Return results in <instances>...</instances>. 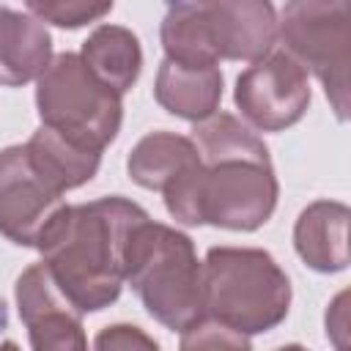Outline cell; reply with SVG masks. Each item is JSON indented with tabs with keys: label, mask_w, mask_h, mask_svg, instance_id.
<instances>
[{
	"label": "cell",
	"mask_w": 351,
	"mask_h": 351,
	"mask_svg": "<svg viewBox=\"0 0 351 351\" xmlns=\"http://www.w3.org/2000/svg\"><path fill=\"white\" fill-rule=\"evenodd\" d=\"M200 162L162 189L167 214L189 228L258 230L277 208V176L263 140L230 112L195 123Z\"/></svg>",
	"instance_id": "obj_1"
},
{
	"label": "cell",
	"mask_w": 351,
	"mask_h": 351,
	"mask_svg": "<svg viewBox=\"0 0 351 351\" xmlns=\"http://www.w3.org/2000/svg\"><path fill=\"white\" fill-rule=\"evenodd\" d=\"M148 211L121 195L63 206L36 250L71 304L85 313L110 307L123 288V247Z\"/></svg>",
	"instance_id": "obj_2"
},
{
	"label": "cell",
	"mask_w": 351,
	"mask_h": 351,
	"mask_svg": "<svg viewBox=\"0 0 351 351\" xmlns=\"http://www.w3.org/2000/svg\"><path fill=\"white\" fill-rule=\"evenodd\" d=\"M159 38L173 60L255 63L277 41V11L271 0H167Z\"/></svg>",
	"instance_id": "obj_3"
},
{
	"label": "cell",
	"mask_w": 351,
	"mask_h": 351,
	"mask_svg": "<svg viewBox=\"0 0 351 351\" xmlns=\"http://www.w3.org/2000/svg\"><path fill=\"white\" fill-rule=\"evenodd\" d=\"M123 280L140 296L145 313L173 332L203 318V263L186 233L140 219L123 247Z\"/></svg>",
	"instance_id": "obj_4"
},
{
	"label": "cell",
	"mask_w": 351,
	"mask_h": 351,
	"mask_svg": "<svg viewBox=\"0 0 351 351\" xmlns=\"http://www.w3.org/2000/svg\"><path fill=\"white\" fill-rule=\"evenodd\" d=\"M291 280L258 247H211L203 261V318L252 337L285 321Z\"/></svg>",
	"instance_id": "obj_5"
},
{
	"label": "cell",
	"mask_w": 351,
	"mask_h": 351,
	"mask_svg": "<svg viewBox=\"0 0 351 351\" xmlns=\"http://www.w3.org/2000/svg\"><path fill=\"white\" fill-rule=\"evenodd\" d=\"M36 107L41 126L93 151H104L121 132V93L104 85L80 55L60 52L38 74Z\"/></svg>",
	"instance_id": "obj_6"
},
{
	"label": "cell",
	"mask_w": 351,
	"mask_h": 351,
	"mask_svg": "<svg viewBox=\"0 0 351 351\" xmlns=\"http://www.w3.org/2000/svg\"><path fill=\"white\" fill-rule=\"evenodd\" d=\"M277 36L282 49L321 80L337 121H346L351 63L348 0H288L277 19Z\"/></svg>",
	"instance_id": "obj_7"
},
{
	"label": "cell",
	"mask_w": 351,
	"mask_h": 351,
	"mask_svg": "<svg viewBox=\"0 0 351 351\" xmlns=\"http://www.w3.org/2000/svg\"><path fill=\"white\" fill-rule=\"evenodd\" d=\"M63 195L66 192L38 167L27 145L0 151V233L8 241L36 247L66 206Z\"/></svg>",
	"instance_id": "obj_8"
},
{
	"label": "cell",
	"mask_w": 351,
	"mask_h": 351,
	"mask_svg": "<svg viewBox=\"0 0 351 351\" xmlns=\"http://www.w3.org/2000/svg\"><path fill=\"white\" fill-rule=\"evenodd\" d=\"M241 115L261 132H282L310 107V80L285 49L269 52L244 69L233 90Z\"/></svg>",
	"instance_id": "obj_9"
},
{
	"label": "cell",
	"mask_w": 351,
	"mask_h": 351,
	"mask_svg": "<svg viewBox=\"0 0 351 351\" xmlns=\"http://www.w3.org/2000/svg\"><path fill=\"white\" fill-rule=\"evenodd\" d=\"M16 310L27 329L30 346L36 351H82L88 348L82 332V313L60 291L47 263L27 266L14 285Z\"/></svg>",
	"instance_id": "obj_10"
},
{
	"label": "cell",
	"mask_w": 351,
	"mask_h": 351,
	"mask_svg": "<svg viewBox=\"0 0 351 351\" xmlns=\"http://www.w3.org/2000/svg\"><path fill=\"white\" fill-rule=\"evenodd\" d=\"M154 99L170 115L192 123L214 115L222 99L219 63H181L165 58L156 71Z\"/></svg>",
	"instance_id": "obj_11"
},
{
	"label": "cell",
	"mask_w": 351,
	"mask_h": 351,
	"mask_svg": "<svg viewBox=\"0 0 351 351\" xmlns=\"http://www.w3.org/2000/svg\"><path fill=\"white\" fill-rule=\"evenodd\" d=\"M348 206L337 200H315L299 214L293 247L304 266L321 274H335L348 266Z\"/></svg>",
	"instance_id": "obj_12"
},
{
	"label": "cell",
	"mask_w": 351,
	"mask_h": 351,
	"mask_svg": "<svg viewBox=\"0 0 351 351\" xmlns=\"http://www.w3.org/2000/svg\"><path fill=\"white\" fill-rule=\"evenodd\" d=\"M52 60V36L41 19L0 5V85H25Z\"/></svg>",
	"instance_id": "obj_13"
},
{
	"label": "cell",
	"mask_w": 351,
	"mask_h": 351,
	"mask_svg": "<svg viewBox=\"0 0 351 351\" xmlns=\"http://www.w3.org/2000/svg\"><path fill=\"white\" fill-rule=\"evenodd\" d=\"M197 162L200 154L192 137L176 132H151L132 148L126 159V173L137 186L162 192L170 181H176Z\"/></svg>",
	"instance_id": "obj_14"
},
{
	"label": "cell",
	"mask_w": 351,
	"mask_h": 351,
	"mask_svg": "<svg viewBox=\"0 0 351 351\" xmlns=\"http://www.w3.org/2000/svg\"><path fill=\"white\" fill-rule=\"evenodd\" d=\"M85 66L121 96L137 82L143 71V49L137 36L121 25H99L82 44Z\"/></svg>",
	"instance_id": "obj_15"
},
{
	"label": "cell",
	"mask_w": 351,
	"mask_h": 351,
	"mask_svg": "<svg viewBox=\"0 0 351 351\" xmlns=\"http://www.w3.org/2000/svg\"><path fill=\"white\" fill-rule=\"evenodd\" d=\"M25 145L33 154V159L38 162V167L63 192L88 184L96 176L99 165H101V151L71 143V140H66L63 134H58L47 126H38Z\"/></svg>",
	"instance_id": "obj_16"
},
{
	"label": "cell",
	"mask_w": 351,
	"mask_h": 351,
	"mask_svg": "<svg viewBox=\"0 0 351 351\" xmlns=\"http://www.w3.org/2000/svg\"><path fill=\"white\" fill-rule=\"evenodd\" d=\"M115 0H25L36 19L49 22L55 27L77 30L90 22H99L110 14Z\"/></svg>",
	"instance_id": "obj_17"
},
{
	"label": "cell",
	"mask_w": 351,
	"mask_h": 351,
	"mask_svg": "<svg viewBox=\"0 0 351 351\" xmlns=\"http://www.w3.org/2000/svg\"><path fill=\"white\" fill-rule=\"evenodd\" d=\"M178 335H181V348H250V337L222 329L206 318H200L197 324H192Z\"/></svg>",
	"instance_id": "obj_18"
},
{
	"label": "cell",
	"mask_w": 351,
	"mask_h": 351,
	"mask_svg": "<svg viewBox=\"0 0 351 351\" xmlns=\"http://www.w3.org/2000/svg\"><path fill=\"white\" fill-rule=\"evenodd\" d=\"M93 346L101 348V351H107V348H121V351H126V348H156L159 343H156L154 337H148L140 326L112 324V326H107V329L99 332V337L93 340Z\"/></svg>",
	"instance_id": "obj_19"
},
{
	"label": "cell",
	"mask_w": 351,
	"mask_h": 351,
	"mask_svg": "<svg viewBox=\"0 0 351 351\" xmlns=\"http://www.w3.org/2000/svg\"><path fill=\"white\" fill-rule=\"evenodd\" d=\"M8 326V307H5V302H3V296H0V332Z\"/></svg>",
	"instance_id": "obj_20"
}]
</instances>
